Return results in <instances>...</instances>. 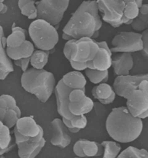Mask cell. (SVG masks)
<instances>
[{
	"mask_svg": "<svg viewBox=\"0 0 148 158\" xmlns=\"http://www.w3.org/2000/svg\"><path fill=\"white\" fill-rule=\"evenodd\" d=\"M102 19L111 26L121 21L125 3L121 0H95Z\"/></svg>",
	"mask_w": 148,
	"mask_h": 158,
	"instance_id": "cell-9",
	"label": "cell"
},
{
	"mask_svg": "<svg viewBox=\"0 0 148 158\" xmlns=\"http://www.w3.org/2000/svg\"><path fill=\"white\" fill-rule=\"evenodd\" d=\"M0 118H1V117H0Z\"/></svg>",
	"mask_w": 148,
	"mask_h": 158,
	"instance_id": "cell-51",
	"label": "cell"
},
{
	"mask_svg": "<svg viewBox=\"0 0 148 158\" xmlns=\"http://www.w3.org/2000/svg\"><path fill=\"white\" fill-rule=\"evenodd\" d=\"M79 158V157H76V158Z\"/></svg>",
	"mask_w": 148,
	"mask_h": 158,
	"instance_id": "cell-50",
	"label": "cell"
},
{
	"mask_svg": "<svg viewBox=\"0 0 148 158\" xmlns=\"http://www.w3.org/2000/svg\"><path fill=\"white\" fill-rule=\"evenodd\" d=\"M84 71L86 75L92 84L98 85L102 83H106L109 79L108 70L100 71L87 69Z\"/></svg>",
	"mask_w": 148,
	"mask_h": 158,
	"instance_id": "cell-27",
	"label": "cell"
},
{
	"mask_svg": "<svg viewBox=\"0 0 148 158\" xmlns=\"http://www.w3.org/2000/svg\"><path fill=\"white\" fill-rule=\"evenodd\" d=\"M102 21H98L89 12L87 1H84L72 15L63 29V33L78 40L82 37H92L96 31L100 30Z\"/></svg>",
	"mask_w": 148,
	"mask_h": 158,
	"instance_id": "cell-3",
	"label": "cell"
},
{
	"mask_svg": "<svg viewBox=\"0 0 148 158\" xmlns=\"http://www.w3.org/2000/svg\"><path fill=\"white\" fill-rule=\"evenodd\" d=\"M94 102L91 98L85 96L84 98L75 102H69L68 109L70 113L74 116L85 115L92 111Z\"/></svg>",
	"mask_w": 148,
	"mask_h": 158,
	"instance_id": "cell-23",
	"label": "cell"
},
{
	"mask_svg": "<svg viewBox=\"0 0 148 158\" xmlns=\"http://www.w3.org/2000/svg\"><path fill=\"white\" fill-rule=\"evenodd\" d=\"M12 33L6 38V47L17 48L20 47L26 40L27 31L21 27L16 26L15 23L12 26Z\"/></svg>",
	"mask_w": 148,
	"mask_h": 158,
	"instance_id": "cell-24",
	"label": "cell"
},
{
	"mask_svg": "<svg viewBox=\"0 0 148 158\" xmlns=\"http://www.w3.org/2000/svg\"><path fill=\"white\" fill-rule=\"evenodd\" d=\"M46 144V140L43 138L39 142L31 141L18 143V155L20 158H35L40 153Z\"/></svg>",
	"mask_w": 148,
	"mask_h": 158,
	"instance_id": "cell-19",
	"label": "cell"
},
{
	"mask_svg": "<svg viewBox=\"0 0 148 158\" xmlns=\"http://www.w3.org/2000/svg\"><path fill=\"white\" fill-rule=\"evenodd\" d=\"M62 38H63L64 40L67 41H69V40H72V39H74L71 36H70L68 34H65V33H63V34H62Z\"/></svg>",
	"mask_w": 148,
	"mask_h": 158,
	"instance_id": "cell-40",
	"label": "cell"
},
{
	"mask_svg": "<svg viewBox=\"0 0 148 158\" xmlns=\"http://www.w3.org/2000/svg\"><path fill=\"white\" fill-rule=\"evenodd\" d=\"M93 98L103 105H109L115 100V92L110 85L102 83L95 86L92 90Z\"/></svg>",
	"mask_w": 148,
	"mask_h": 158,
	"instance_id": "cell-20",
	"label": "cell"
},
{
	"mask_svg": "<svg viewBox=\"0 0 148 158\" xmlns=\"http://www.w3.org/2000/svg\"><path fill=\"white\" fill-rule=\"evenodd\" d=\"M37 0H18V8L20 10L23 6L30 2H36Z\"/></svg>",
	"mask_w": 148,
	"mask_h": 158,
	"instance_id": "cell-39",
	"label": "cell"
},
{
	"mask_svg": "<svg viewBox=\"0 0 148 158\" xmlns=\"http://www.w3.org/2000/svg\"><path fill=\"white\" fill-rule=\"evenodd\" d=\"M123 1H124L125 3H127V2H131V1H135V0H121Z\"/></svg>",
	"mask_w": 148,
	"mask_h": 158,
	"instance_id": "cell-47",
	"label": "cell"
},
{
	"mask_svg": "<svg viewBox=\"0 0 148 158\" xmlns=\"http://www.w3.org/2000/svg\"><path fill=\"white\" fill-rule=\"evenodd\" d=\"M5 0H0V3H3Z\"/></svg>",
	"mask_w": 148,
	"mask_h": 158,
	"instance_id": "cell-48",
	"label": "cell"
},
{
	"mask_svg": "<svg viewBox=\"0 0 148 158\" xmlns=\"http://www.w3.org/2000/svg\"><path fill=\"white\" fill-rule=\"evenodd\" d=\"M101 144L104 148L102 158H117L120 154L121 147L116 141H104Z\"/></svg>",
	"mask_w": 148,
	"mask_h": 158,
	"instance_id": "cell-28",
	"label": "cell"
},
{
	"mask_svg": "<svg viewBox=\"0 0 148 158\" xmlns=\"http://www.w3.org/2000/svg\"><path fill=\"white\" fill-rule=\"evenodd\" d=\"M131 26L133 30L136 31H142L148 30V15H142L139 14L133 19Z\"/></svg>",
	"mask_w": 148,
	"mask_h": 158,
	"instance_id": "cell-30",
	"label": "cell"
},
{
	"mask_svg": "<svg viewBox=\"0 0 148 158\" xmlns=\"http://www.w3.org/2000/svg\"><path fill=\"white\" fill-rule=\"evenodd\" d=\"M143 126L142 120L133 116L124 106L113 108L105 122L109 135L120 143H129L137 139Z\"/></svg>",
	"mask_w": 148,
	"mask_h": 158,
	"instance_id": "cell-1",
	"label": "cell"
},
{
	"mask_svg": "<svg viewBox=\"0 0 148 158\" xmlns=\"http://www.w3.org/2000/svg\"><path fill=\"white\" fill-rule=\"evenodd\" d=\"M5 4L3 3H0V13L2 12V10L4 8Z\"/></svg>",
	"mask_w": 148,
	"mask_h": 158,
	"instance_id": "cell-45",
	"label": "cell"
},
{
	"mask_svg": "<svg viewBox=\"0 0 148 158\" xmlns=\"http://www.w3.org/2000/svg\"><path fill=\"white\" fill-rule=\"evenodd\" d=\"M127 99L126 107L130 113L139 119L148 116V80H143L138 89L130 93Z\"/></svg>",
	"mask_w": 148,
	"mask_h": 158,
	"instance_id": "cell-6",
	"label": "cell"
},
{
	"mask_svg": "<svg viewBox=\"0 0 148 158\" xmlns=\"http://www.w3.org/2000/svg\"><path fill=\"white\" fill-rule=\"evenodd\" d=\"M28 34L38 49L51 51L59 41L57 30L43 19H37L30 24Z\"/></svg>",
	"mask_w": 148,
	"mask_h": 158,
	"instance_id": "cell-4",
	"label": "cell"
},
{
	"mask_svg": "<svg viewBox=\"0 0 148 158\" xmlns=\"http://www.w3.org/2000/svg\"><path fill=\"white\" fill-rule=\"evenodd\" d=\"M112 53H133L143 49L141 33L121 31L117 33L112 40Z\"/></svg>",
	"mask_w": 148,
	"mask_h": 158,
	"instance_id": "cell-7",
	"label": "cell"
},
{
	"mask_svg": "<svg viewBox=\"0 0 148 158\" xmlns=\"http://www.w3.org/2000/svg\"><path fill=\"white\" fill-rule=\"evenodd\" d=\"M70 121L72 127H76L80 130L84 129L88 125V119L84 115L75 116Z\"/></svg>",
	"mask_w": 148,
	"mask_h": 158,
	"instance_id": "cell-33",
	"label": "cell"
},
{
	"mask_svg": "<svg viewBox=\"0 0 148 158\" xmlns=\"http://www.w3.org/2000/svg\"><path fill=\"white\" fill-rule=\"evenodd\" d=\"M69 61L72 68L74 69L75 71H82L88 69L87 63H81V62L75 61L71 60H70Z\"/></svg>",
	"mask_w": 148,
	"mask_h": 158,
	"instance_id": "cell-37",
	"label": "cell"
},
{
	"mask_svg": "<svg viewBox=\"0 0 148 158\" xmlns=\"http://www.w3.org/2000/svg\"><path fill=\"white\" fill-rule=\"evenodd\" d=\"M146 79L148 80V74L117 76L113 89L116 95L126 98L130 93L138 89L140 83Z\"/></svg>",
	"mask_w": 148,
	"mask_h": 158,
	"instance_id": "cell-12",
	"label": "cell"
},
{
	"mask_svg": "<svg viewBox=\"0 0 148 158\" xmlns=\"http://www.w3.org/2000/svg\"><path fill=\"white\" fill-rule=\"evenodd\" d=\"M69 4V0H41L35 2L38 18L55 26L60 24Z\"/></svg>",
	"mask_w": 148,
	"mask_h": 158,
	"instance_id": "cell-5",
	"label": "cell"
},
{
	"mask_svg": "<svg viewBox=\"0 0 148 158\" xmlns=\"http://www.w3.org/2000/svg\"><path fill=\"white\" fill-rule=\"evenodd\" d=\"M35 2H30L24 5L20 10L21 14L27 17L28 19H37L38 18V11Z\"/></svg>",
	"mask_w": 148,
	"mask_h": 158,
	"instance_id": "cell-32",
	"label": "cell"
},
{
	"mask_svg": "<svg viewBox=\"0 0 148 158\" xmlns=\"http://www.w3.org/2000/svg\"><path fill=\"white\" fill-rule=\"evenodd\" d=\"M75 40L76 39H72L71 40L67 41L64 46L63 53L65 57L68 61L71 60V52L72 49V46Z\"/></svg>",
	"mask_w": 148,
	"mask_h": 158,
	"instance_id": "cell-34",
	"label": "cell"
},
{
	"mask_svg": "<svg viewBox=\"0 0 148 158\" xmlns=\"http://www.w3.org/2000/svg\"><path fill=\"white\" fill-rule=\"evenodd\" d=\"M73 152L79 158L97 157L103 155L104 148L96 141L80 139L74 144Z\"/></svg>",
	"mask_w": 148,
	"mask_h": 158,
	"instance_id": "cell-13",
	"label": "cell"
},
{
	"mask_svg": "<svg viewBox=\"0 0 148 158\" xmlns=\"http://www.w3.org/2000/svg\"><path fill=\"white\" fill-rule=\"evenodd\" d=\"M6 38L5 37L3 27L0 26V80H4L14 71L11 60L6 55Z\"/></svg>",
	"mask_w": 148,
	"mask_h": 158,
	"instance_id": "cell-17",
	"label": "cell"
},
{
	"mask_svg": "<svg viewBox=\"0 0 148 158\" xmlns=\"http://www.w3.org/2000/svg\"><path fill=\"white\" fill-rule=\"evenodd\" d=\"M117 158H126L125 156H123L122 154H121V153H120V154L119 155V156H117Z\"/></svg>",
	"mask_w": 148,
	"mask_h": 158,
	"instance_id": "cell-46",
	"label": "cell"
},
{
	"mask_svg": "<svg viewBox=\"0 0 148 158\" xmlns=\"http://www.w3.org/2000/svg\"><path fill=\"white\" fill-rule=\"evenodd\" d=\"M71 90L72 89L68 88L63 84L61 79L57 82L54 89L57 112L62 118L69 120H71L75 116L70 113L68 109V96Z\"/></svg>",
	"mask_w": 148,
	"mask_h": 158,
	"instance_id": "cell-14",
	"label": "cell"
},
{
	"mask_svg": "<svg viewBox=\"0 0 148 158\" xmlns=\"http://www.w3.org/2000/svg\"><path fill=\"white\" fill-rule=\"evenodd\" d=\"M22 86L42 102H47L54 92L56 79L51 72L44 69L31 68L23 72L21 77Z\"/></svg>",
	"mask_w": 148,
	"mask_h": 158,
	"instance_id": "cell-2",
	"label": "cell"
},
{
	"mask_svg": "<svg viewBox=\"0 0 148 158\" xmlns=\"http://www.w3.org/2000/svg\"><path fill=\"white\" fill-rule=\"evenodd\" d=\"M99 47L97 41L90 37L75 40L73 44L71 60L81 63L92 60L97 55Z\"/></svg>",
	"mask_w": 148,
	"mask_h": 158,
	"instance_id": "cell-8",
	"label": "cell"
},
{
	"mask_svg": "<svg viewBox=\"0 0 148 158\" xmlns=\"http://www.w3.org/2000/svg\"><path fill=\"white\" fill-rule=\"evenodd\" d=\"M42 128V127L37 124L32 116L20 117L14 128L16 144L27 141L37 137Z\"/></svg>",
	"mask_w": 148,
	"mask_h": 158,
	"instance_id": "cell-11",
	"label": "cell"
},
{
	"mask_svg": "<svg viewBox=\"0 0 148 158\" xmlns=\"http://www.w3.org/2000/svg\"><path fill=\"white\" fill-rule=\"evenodd\" d=\"M112 66L117 76L129 75L134 67L133 56L129 53H120L112 57Z\"/></svg>",
	"mask_w": 148,
	"mask_h": 158,
	"instance_id": "cell-16",
	"label": "cell"
},
{
	"mask_svg": "<svg viewBox=\"0 0 148 158\" xmlns=\"http://www.w3.org/2000/svg\"><path fill=\"white\" fill-rule=\"evenodd\" d=\"M35 51L32 42L26 40L23 44L17 48H8L5 49L6 55L10 60H17L23 58L30 57Z\"/></svg>",
	"mask_w": 148,
	"mask_h": 158,
	"instance_id": "cell-21",
	"label": "cell"
},
{
	"mask_svg": "<svg viewBox=\"0 0 148 158\" xmlns=\"http://www.w3.org/2000/svg\"><path fill=\"white\" fill-rule=\"evenodd\" d=\"M123 156L127 158H148V153L145 149H139L130 146L121 152Z\"/></svg>",
	"mask_w": 148,
	"mask_h": 158,
	"instance_id": "cell-29",
	"label": "cell"
},
{
	"mask_svg": "<svg viewBox=\"0 0 148 158\" xmlns=\"http://www.w3.org/2000/svg\"><path fill=\"white\" fill-rule=\"evenodd\" d=\"M8 6H7L6 5H5L4 9H3L2 10V12H1L0 14H6V12L8 11Z\"/></svg>",
	"mask_w": 148,
	"mask_h": 158,
	"instance_id": "cell-44",
	"label": "cell"
},
{
	"mask_svg": "<svg viewBox=\"0 0 148 158\" xmlns=\"http://www.w3.org/2000/svg\"><path fill=\"white\" fill-rule=\"evenodd\" d=\"M0 158H5L3 155H0Z\"/></svg>",
	"mask_w": 148,
	"mask_h": 158,
	"instance_id": "cell-49",
	"label": "cell"
},
{
	"mask_svg": "<svg viewBox=\"0 0 148 158\" xmlns=\"http://www.w3.org/2000/svg\"><path fill=\"white\" fill-rule=\"evenodd\" d=\"M61 80L65 85L72 90L81 89L86 91L87 81L84 75L78 71H72L64 75Z\"/></svg>",
	"mask_w": 148,
	"mask_h": 158,
	"instance_id": "cell-22",
	"label": "cell"
},
{
	"mask_svg": "<svg viewBox=\"0 0 148 158\" xmlns=\"http://www.w3.org/2000/svg\"><path fill=\"white\" fill-rule=\"evenodd\" d=\"M51 125L53 130L51 144L61 149L68 147L71 143V138L68 134L67 128L62 120L60 118H56L51 122Z\"/></svg>",
	"mask_w": 148,
	"mask_h": 158,
	"instance_id": "cell-15",
	"label": "cell"
},
{
	"mask_svg": "<svg viewBox=\"0 0 148 158\" xmlns=\"http://www.w3.org/2000/svg\"><path fill=\"white\" fill-rule=\"evenodd\" d=\"M142 34V45H143V52L144 55L146 57L148 56V30H146L143 31Z\"/></svg>",
	"mask_w": 148,
	"mask_h": 158,
	"instance_id": "cell-36",
	"label": "cell"
},
{
	"mask_svg": "<svg viewBox=\"0 0 148 158\" xmlns=\"http://www.w3.org/2000/svg\"><path fill=\"white\" fill-rule=\"evenodd\" d=\"M51 51H45L38 49L34 51L30 57V64L32 68L37 70H42L47 64Z\"/></svg>",
	"mask_w": 148,
	"mask_h": 158,
	"instance_id": "cell-26",
	"label": "cell"
},
{
	"mask_svg": "<svg viewBox=\"0 0 148 158\" xmlns=\"http://www.w3.org/2000/svg\"><path fill=\"white\" fill-rule=\"evenodd\" d=\"M99 30H98V31H96L94 34H93V35H92V39H95V38H96L98 37V35H99Z\"/></svg>",
	"mask_w": 148,
	"mask_h": 158,
	"instance_id": "cell-43",
	"label": "cell"
},
{
	"mask_svg": "<svg viewBox=\"0 0 148 158\" xmlns=\"http://www.w3.org/2000/svg\"><path fill=\"white\" fill-rule=\"evenodd\" d=\"M137 4L135 1H131L125 3L123 10V16L129 19L136 18L139 14V10Z\"/></svg>",
	"mask_w": 148,
	"mask_h": 158,
	"instance_id": "cell-31",
	"label": "cell"
},
{
	"mask_svg": "<svg viewBox=\"0 0 148 158\" xmlns=\"http://www.w3.org/2000/svg\"><path fill=\"white\" fill-rule=\"evenodd\" d=\"M112 53L102 48H99L97 55L92 60L87 62L88 69L105 71L112 66Z\"/></svg>",
	"mask_w": 148,
	"mask_h": 158,
	"instance_id": "cell-18",
	"label": "cell"
},
{
	"mask_svg": "<svg viewBox=\"0 0 148 158\" xmlns=\"http://www.w3.org/2000/svg\"><path fill=\"white\" fill-rule=\"evenodd\" d=\"M30 62V57L23 58L19 60L14 61V64L16 66H18L21 68L23 72L27 70L28 65Z\"/></svg>",
	"mask_w": 148,
	"mask_h": 158,
	"instance_id": "cell-35",
	"label": "cell"
},
{
	"mask_svg": "<svg viewBox=\"0 0 148 158\" xmlns=\"http://www.w3.org/2000/svg\"><path fill=\"white\" fill-rule=\"evenodd\" d=\"M21 110L16 100L9 94L0 96V121L9 129L13 127L21 117Z\"/></svg>",
	"mask_w": 148,
	"mask_h": 158,
	"instance_id": "cell-10",
	"label": "cell"
},
{
	"mask_svg": "<svg viewBox=\"0 0 148 158\" xmlns=\"http://www.w3.org/2000/svg\"><path fill=\"white\" fill-rule=\"evenodd\" d=\"M68 130L69 132H71V133H78L79 131L80 130L79 129L76 128V127L69 128V129H68Z\"/></svg>",
	"mask_w": 148,
	"mask_h": 158,
	"instance_id": "cell-41",
	"label": "cell"
},
{
	"mask_svg": "<svg viewBox=\"0 0 148 158\" xmlns=\"http://www.w3.org/2000/svg\"><path fill=\"white\" fill-rule=\"evenodd\" d=\"M135 3L138 5L139 8L143 4V0H135Z\"/></svg>",
	"mask_w": 148,
	"mask_h": 158,
	"instance_id": "cell-42",
	"label": "cell"
},
{
	"mask_svg": "<svg viewBox=\"0 0 148 158\" xmlns=\"http://www.w3.org/2000/svg\"><path fill=\"white\" fill-rule=\"evenodd\" d=\"M14 147L9 128L0 121V155L9 152Z\"/></svg>",
	"mask_w": 148,
	"mask_h": 158,
	"instance_id": "cell-25",
	"label": "cell"
},
{
	"mask_svg": "<svg viewBox=\"0 0 148 158\" xmlns=\"http://www.w3.org/2000/svg\"><path fill=\"white\" fill-rule=\"evenodd\" d=\"M139 14L142 15H148V5L147 4H143L139 8Z\"/></svg>",
	"mask_w": 148,
	"mask_h": 158,
	"instance_id": "cell-38",
	"label": "cell"
}]
</instances>
